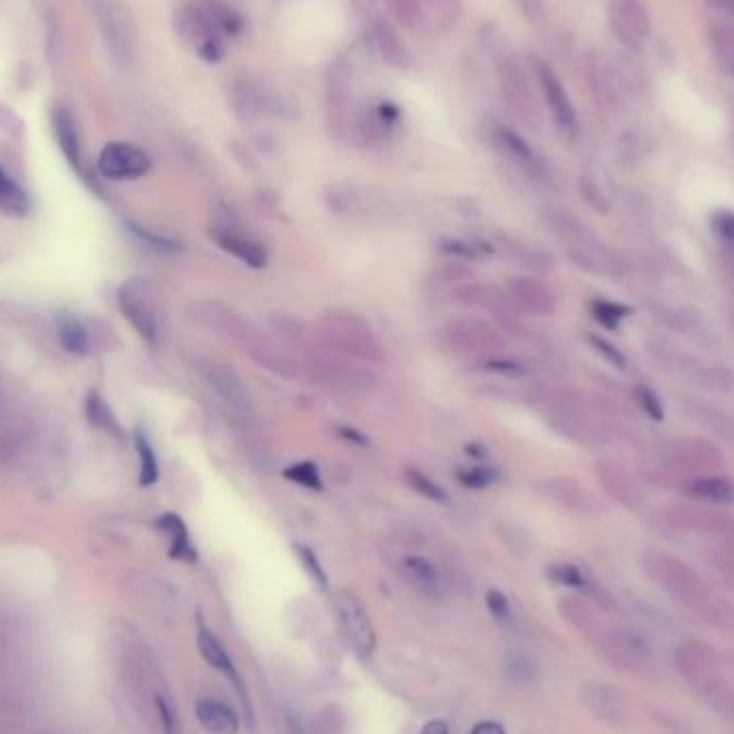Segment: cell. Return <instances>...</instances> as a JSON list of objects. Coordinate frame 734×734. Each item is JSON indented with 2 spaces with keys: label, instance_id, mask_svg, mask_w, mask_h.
Segmentation results:
<instances>
[{
  "label": "cell",
  "instance_id": "obj_31",
  "mask_svg": "<svg viewBox=\"0 0 734 734\" xmlns=\"http://www.w3.org/2000/svg\"><path fill=\"white\" fill-rule=\"evenodd\" d=\"M157 526L170 537V556L172 559L179 561H196V550L192 548V541H189V533L187 526L183 524V520L174 513H166L157 520Z\"/></svg>",
  "mask_w": 734,
  "mask_h": 734
},
{
  "label": "cell",
  "instance_id": "obj_14",
  "mask_svg": "<svg viewBox=\"0 0 734 734\" xmlns=\"http://www.w3.org/2000/svg\"><path fill=\"white\" fill-rule=\"evenodd\" d=\"M204 378H207L209 387L217 393V398L222 400L237 417H252L254 413V400L249 395V389L241 380V376L232 370V367L224 363L211 361L204 365Z\"/></svg>",
  "mask_w": 734,
  "mask_h": 734
},
{
  "label": "cell",
  "instance_id": "obj_9",
  "mask_svg": "<svg viewBox=\"0 0 734 734\" xmlns=\"http://www.w3.org/2000/svg\"><path fill=\"white\" fill-rule=\"evenodd\" d=\"M335 614L348 644L355 649L361 657H370L376 647V634L370 621V614L363 608L357 595L348 591H342L335 595Z\"/></svg>",
  "mask_w": 734,
  "mask_h": 734
},
{
  "label": "cell",
  "instance_id": "obj_13",
  "mask_svg": "<svg viewBox=\"0 0 734 734\" xmlns=\"http://www.w3.org/2000/svg\"><path fill=\"white\" fill-rule=\"evenodd\" d=\"M97 166L106 179L131 181L151 170V157L129 142H110L101 151Z\"/></svg>",
  "mask_w": 734,
  "mask_h": 734
},
{
  "label": "cell",
  "instance_id": "obj_8",
  "mask_svg": "<svg viewBox=\"0 0 734 734\" xmlns=\"http://www.w3.org/2000/svg\"><path fill=\"white\" fill-rule=\"evenodd\" d=\"M440 335H443L445 344L451 350L460 352V355H486V352L501 344L498 331L477 316H460L447 320Z\"/></svg>",
  "mask_w": 734,
  "mask_h": 734
},
{
  "label": "cell",
  "instance_id": "obj_29",
  "mask_svg": "<svg viewBox=\"0 0 734 734\" xmlns=\"http://www.w3.org/2000/svg\"><path fill=\"white\" fill-rule=\"evenodd\" d=\"M586 704H589V709L597 717L604 719V722L621 724L625 719V704L621 696L606 685H591L586 689Z\"/></svg>",
  "mask_w": 734,
  "mask_h": 734
},
{
  "label": "cell",
  "instance_id": "obj_54",
  "mask_svg": "<svg viewBox=\"0 0 734 734\" xmlns=\"http://www.w3.org/2000/svg\"><path fill=\"white\" fill-rule=\"evenodd\" d=\"M486 599H488V608H490L494 619H498V621H507L509 619L511 608H509L507 597L501 591H490Z\"/></svg>",
  "mask_w": 734,
  "mask_h": 734
},
{
  "label": "cell",
  "instance_id": "obj_47",
  "mask_svg": "<svg viewBox=\"0 0 734 734\" xmlns=\"http://www.w3.org/2000/svg\"><path fill=\"white\" fill-rule=\"evenodd\" d=\"M425 7L434 11L436 22L449 31V28L458 22L462 11V0H423Z\"/></svg>",
  "mask_w": 734,
  "mask_h": 734
},
{
  "label": "cell",
  "instance_id": "obj_15",
  "mask_svg": "<svg viewBox=\"0 0 734 734\" xmlns=\"http://www.w3.org/2000/svg\"><path fill=\"white\" fill-rule=\"evenodd\" d=\"M533 69L554 123L563 131H567V134H574L578 127V116L561 78L556 76L554 69L546 61H541V58H533Z\"/></svg>",
  "mask_w": 734,
  "mask_h": 734
},
{
  "label": "cell",
  "instance_id": "obj_43",
  "mask_svg": "<svg viewBox=\"0 0 734 734\" xmlns=\"http://www.w3.org/2000/svg\"><path fill=\"white\" fill-rule=\"evenodd\" d=\"M700 385L707 391L726 395L734 389V372L730 370V367H722V365L707 367V370L700 372Z\"/></svg>",
  "mask_w": 734,
  "mask_h": 734
},
{
  "label": "cell",
  "instance_id": "obj_46",
  "mask_svg": "<svg viewBox=\"0 0 734 734\" xmlns=\"http://www.w3.org/2000/svg\"><path fill=\"white\" fill-rule=\"evenodd\" d=\"M286 479L299 483V486L307 490H322V479L318 473V466L312 462H299L286 468Z\"/></svg>",
  "mask_w": 734,
  "mask_h": 734
},
{
  "label": "cell",
  "instance_id": "obj_11",
  "mask_svg": "<svg viewBox=\"0 0 734 734\" xmlns=\"http://www.w3.org/2000/svg\"><path fill=\"white\" fill-rule=\"evenodd\" d=\"M198 322L207 327L209 331L217 333L224 340L237 344L243 348V352L252 346L260 333L252 327V322L245 320L241 314H237L228 307L226 303H204L198 307Z\"/></svg>",
  "mask_w": 734,
  "mask_h": 734
},
{
  "label": "cell",
  "instance_id": "obj_56",
  "mask_svg": "<svg viewBox=\"0 0 734 734\" xmlns=\"http://www.w3.org/2000/svg\"><path fill=\"white\" fill-rule=\"evenodd\" d=\"M447 252H451V254H460V256H464V258H477L479 256V252H477V247L475 245H471V243H460V241H451V243H447Z\"/></svg>",
  "mask_w": 734,
  "mask_h": 734
},
{
  "label": "cell",
  "instance_id": "obj_24",
  "mask_svg": "<svg viewBox=\"0 0 734 734\" xmlns=\"http://www.w3.org/2000/svg\"><path fill=\"white\" fill-rule=\"evenodd\" d=\"M198 649H200V655L204 657V662H207L211 668H215L217 672H222L224 677L237 687V692L241 694L243 698V704H245V711L252 713V709H249V702H247V696H245V689H243V681L239 677L237 672V666H234V662L230 659L228 651L224 649V644L219 642V638L213 634V631L200 623L198 625Z\"/></svg>",
  "mask_w": 734,
  "mask_h": 734
},
{
  "label": "cell",
  "instance_id": "obj_50",
  "mask_svg": "<svg viewBox=\"0 0 734 734\" xmlns=\"http://www.w3.org/2000/svg\"><path fill=\"white\" fill-rule=\"evenodd\" d=\"M580 189H582L584 200L589 202L595 211L604 213V215L610 213V200L604 194V189H601L593 179H589V176H584L582 183H580Z\"/></svg>",
  "mask_w": 734,
  "mask_h": 734
},
{
  "label": "cell",
  "instance_id": "obj_18",
  "mask_svg": "<svg viewBox=\"0 0 734 734\" xmlns=\"http://www.w3.org/2000/svg\"><path fill=\"white\" fill-rule=\"evenodd\" d=\"M537 492L567 511L584 513V516H591V513L601 511L599 501L593 496V492L586 490L580 481L571 477L543 479L537 483Z\"/></svg>",
  "mask_w": 734,
  "mask_h": 734
},
{
  "label": "cell",
  "instance_id": "obj_34",
  "mask_svg": "<svg viewBox=\"0 0 734 734\" xmlns=\"http://www.w3.org/2000/svg\"><path fill=\"white\" fill-rule=\"evenodd\" d=\"M455 297H458V301L464 305L481 307V310H492V312H505L509 303H513L511 299L503 297L496 288L479 286V284L458 288L455 290Z\"/></svg>",
  "mask_w": 734,
  "mask_h": 734
},
{
  "label": "cell",
  "instance_id": "obj_53",
  "mask_svg": "<svg viewBox=\"0 0 734 734\" xmlns=\"http://www.w3.org/2000/svg\"><path fill=\"white\" fill-rule=\"evenodd\" d=\"M711 228L726 245L734 247V211H717L711 217Z\"/></svg>",
  "mask_w": 734,
  "mask_h": 734
},
{
  "label": "cell",
  "instance_id": "obj_33",
  "mask_svg": "<svg viewBox=\"0 0 734 734\" xmlns=\"http://www.w3.org/2000/svg\"><path fill=\"white\" fill-rule=\"evenodd\" d=\"M52 123L56 131V140L61 144L65 157L71 161L73 168H80V138L71 114L65 108H56L52 114Z\"/></svg>",
  "mask_w": 734,
  "mask_h": 734
},
{
  "label": "cell",
  "instance_id": "obj_19",
  "mask_svg": "<svg viewBox=\"0 0 734 734\" xmlns=\"http://www.w3.org/2000/svg\"><path fill=\"white\" fill-rule=\"evenodd\" d=\"M490 140L494 142L496 151L501 153L511 166H516L526 176L539 179V176L543 174L539 157L531 149V144H528L518 134V131H513L511 127H507L503 123H492L490 125Z\"/></svg>",
  "mask_w": 734,
  "mask_h": 734
},
{
  "label": "cell",
  "instance_id": "obj_22",
  "mask_svg": "<svg viewBox=\"0 0 734 734\" xmlns=\"http://www.w3.org/2000/svg\"><path fill=\"white\" fill-rule=\"evenodd\" d=\"M606 655L612 659L616 666L629 668V670H640L649 664L651 649L634 631L627 629H612L601 638Z\"/></svg>",
  "mask_w": 734,
  "mask_h": 734
},
{
  "label": "cell",
  "instance_id": "obj_35",
  "mask_svg": "<svg viewBox=\"0 0 734 734\" xmlns=\"http://www.w3.org/2000/svg\"><path fill=\"white\" fill-rule=\"evenodd\" d=\"M28 209H31V202H28L24 189L0 168V211L9 215H26Z\"/></svg>",
  "mask_w": 734,
  "mask_h": 734
},
{
  "label": "cell",
  "instance_id": "obj_1",
  "mask_svg": "<svg viewBox=\"0 0 734 734\" xmlns=\"http://www.w3.org/2000/svg\"><path fill=\"white\" fill-rule=\"evenodd\" d=\"M320 331L322 340L337 355H344L367 365H378L385 359V350L376 331L372 329L370 322L355 312L333 310L325 314L320 320Z\"/></svg>",
  "mask_w": 734,
  "mask_h": 734
},
{
  "label": "cell",
  "instance_id": "obj_38",
  "mask_svg": "<svg viewBox=\"0 0 734 734\" xmlns=\"http://www.w3.org/2000/svg\"><path fill=\"white\" fill-rule=\"evenodd\" d=\"M591 312H593V316H595V320L599 322V325L610 329V331L619 329L621 322L631 314V310L627 305L614 303V301H604V299L593 301Z\"/></svg>",
  "mask_w": 734,
  "mask_h": 734
},
{
  "label": "cell",
  "instance_id": "obj_49",
  "mask_svg": "<svg viewBox=\"0 0 734 734\" xmlns=\"http://www.w3.org/2000/svg\"><path fill=\"white\" fill-rule=\"evenodd\" d=\"M589 344L595 348L597 355L604 357L610 365L616 367V370H625V367H627V359H625L623 352L616 348L614 344H610L608 340H604V337L589 335Z\"/></svg>",
  "mask_w": 734,
  "mask_h": 734
},
{
  "label": "cell",
  "instance_id": "obj_27",
  "mask_svg": "<svg viewBox=\"0 0 734 734\" xmlns=\"http://www.w3.org/2000/svg\"><path fill=\"white\" fill-rule=\"evenodd\" d=\"M681 488L696 501L713 505H734V481L724 475H700L685 479Z\"/></svg>",
  "mask_w": 734,
  "mask_h": 734
},
{
  "label": "cell",
  "instance_id": "obj_48",
  "mask_svg": "<svg viewBox=\"0 0 734 734\" xmlns=\"http://www.w3.org/2000/svg\"><path fill=\"white\" fill-rule=\"evenodd\" d=\"M634 400L638 402V406H640V408L644 410V413H647L653 421H657V423H662V421H664V404H662V400L657 398V393H655L653 389L644 387V385H636V387H634Z\"/></svg>",
  "mask_w": 734,
  "mask_h": 734
},
{
  "label": "cell",
  "instance_id": "obj_5",
  "mask_svg": "<svg viewBox=\"0 0 734 734\" xmlns=\"http://www.w3.org/2000/svg\"><path fill=\"white\" fill-rule=\"evenodd\" d=\"M496 84H498V93H501L505 106L509 108V112L520 119L526 127L537 129L541 127V110H539V101L533 93L531 82H528L526 73L522 71V67L518 65V61H513L509 56H503L501 61L496 63Z\"/></svg>",
  "mask_w": 734,
  "mask_h": 734
},
{
  "label": "cell",
  "instance_id": "obj_52",
  "mask_svg": "<svg viewBox=\"0 0 734 734\" xmlns=\"http://www.w3.org/2000/svg\"><path fill=\"white\" fill-rule=\"evenodd\" d=\"M460 483H464L466 488H488L490 483L496 479V471L494 468H468V471H460L458 473Z\"/></svg>",
  "mask_w": 734,
  "mask_h": 734
},
{
  "label": "cell",
  "instance_id": "obj_51",
  "mask_svg": "<svg viewBox=\"0 0 734 734\" xmlns=\"http://www.w3.org/2000/svg\"><path fill=\"white\" fill-rule=\"evenodd\" d=\"M295 550H297L299 561L303 563V567H305L307 574H310V576H312V580H314L316 584H320L322 589H327V582H329V580H327L325 569H322L320 561L316 559V554H314L310 548H307V546H295Z\"/></svg>",
  "mask_w": 734,
  "mask_h": 734
},
{
  "label": "cell",
  "instance_id": "obj_57",
  "mask_svg": "<svg viewBox=\"0 0 734 734\" xmlns=\"http://www.w3.org/2000/svg\"><path fill=\"white\" fill-rule=\"evenodd\" d=\"M471 734H507L505 728L496 722H481L473 728Z\"/></svg>",
  "mask_w": 734,
  "mask_h": 734
},
{
  "label": "cell",
  "instance_id": "obj_26",
  "mask_svg": "<svg viewBox=\"0 0 734 734\" xmlns=\"http://www.w3.org/2000/svg\"><path fill=\"white\" fill-rule=\"evenodd\" d=\"M350 71L344 61H335L329 69L327 78V108H329V119L335 127H340L346 116H348V104H350Z\"/></svg>",
  "mask_w": 734,
  "mask_h": 734
},
{
  "label": "cell",
  "instance_id": "obj_39",
  "mask_svg": "<svg viewBox=\"0 0 734 734\" xmlns=\"http://www.w3.org/2000/svg\"><path fill=\"white\" fill-rule=\"evenodd\" d=\"M136 449L140 455V486L149 488L153 483H157L159 477V464L155 458V451L149 445V440L138 430L136 432Z\"/></svg>",
  "mask_w": 734,
  "mask_h": 734
},
{
  "label": "cell",
  "instance_id": "obj_3",
  "mask_svg": "<svg viewBox=\"0 0 734 734\" xmlns=\"http://www.w3.org/2000/svg\"><path fill=\"white\" fill-rule=\"evenodd\" d=\"M664 466L674 475H685V479L709 475L726 468L722 449L709 438H672L662 449Z\"/></svg>",
  "mask_w": 734,
  "mask_h": 734
},
{
  "label": "cell",
  "instance_id": "obj_41",
  "mask_svg": "<svg viewBox=\"0 0 734 734\" xmlns=\"http://www.w3.org/2000/svg\"><path fill=\"white\" fill-rule=\"evenodd\" d=\"M689 413H692V417L696 419V421H700V423H704V425H707V428H711L713 432H717V434H722V436H726V438H732V434H734V428H732V421L722 413V410H717V408H713V406H704V404H692V410H689Z\"/></svg>",
  "mask_w": 734,
  "mask_h": 734
},
{
  "label": "cell",
  "instance_id": "obj_4",
  "mask_svg": "<svg viewBox=\"0 0 734 734\" xmlns=\"http://www.w3.org/2000/svg\"><path fill=\"white\" fill-rule=\"evenodd\" d=\"M674 662L681 670L683 677L692 683L694 689H698L700 696L709 700V704L715 702V698L722 696L726 689H730L719 674V659L717 653L702 642H685L674 653Z\"/></svg>",
  "mask_w": 734,
  "mask_h": 734
},
{
  "label": "cell",
  "instance_id": "obj_12",
  "mask_svg": "<svg viewBox=\"0 0 734 734\" xmlns=\"http://www.w3.org/2000/svg\"><path fill=\"white\" fill-rule=\"evenodd\" d=\"M179 28L189 39V43L196 48V52L209 63L222 61L224 56V43L222 33L215 26V22L209 18V13L204 7H185L179 13Z\"/></svg>",
  "mask_w": 734,
  "mask_h": 734
},
{
  "label": "cell",
  "instance_id": "obj_37",
  "mask_svg": "<svg viewBox=\"0 0 734 734\" xmlns=\"http://www.w3.org/2000/svg\"><path fill=\"white\" fill-rule=\"evenodd\" d=\"M711 46L717 61L730 73H734V28L726 24L711 26Z\"/></svg>",
  "mask_w": 734,
  "mask_h": 734
},
{
  "label": "cell",
  "instance_id": "obj_25",
  "mask_svg": "<svg viewBox=\"0 0 734 734\" xmlns=\"http://www.w3.org/2000/svg\"><path fill=\"white\" fill-rule=\"evenodd\" d=\"M372 41L374 48L383 58L385 63H389L395 69H410L415 63L413 54H410L406 41L400 37L398 28H395L389 20L378 18L372 24Z\"/></svg>",
  "mask_w": 734,
  "mask_h": 734
},
{
  "label": "cell",
  "instance_id": "obj_45",
  "mask_svg": "<svg viewBox=\"0 0 734 734\" xmlns=\"http://www.w3.org/2000/svg\"><path fill=\"white\" fill-rule=\"evenodd\" d=\"M86 415H88V419H91V423L95 425V428L106 430V432H116V421H114L112 410L108 408L104 398H99L97 393L88 395Z\"/></svg>",
  "mask_w": 734,
  "mask_h": 734
},
{
  "label": "cell",
  "instance_id": "obj_28",
  "mask_svg": "<svg viewBox=\"0 0 734 734\" xmlns=\"http://www.w3.org/2000/svg\"><path fill=\"white\" fill-rule=\"evenodd\" d=\"M196 717L202 724V728L211 734H237L239 732V719L234 715L232 709L226 704L202 698L196 704Z\"/></svg>",
  "mask_w": 734,
  "mask_h": 734
},
{
  "label": "cell",
  "instance_id": "obj_23",
  "mask_svg": "<svg viewBox=\"0 0 734 734\" xmlns=\"http://www.w3.org/2000/svg\"><path fill=\"white\" fill-rule=\"evenodd\" d=\"M509 299L535 316H552L556 312L554 292L531 275L513 277L509 282Z\"/></svg>",
  "mask_w": 734,
  "mask_h": 734
},
{
  "label": "cell",
  "instance_id": "obj_20",
  "mask_svg": "<svg viewBox=\"0 0 734 734\" xmlns=\"http://www.w3.org/2000/svg\"><path fill=\"white\" fill-rule=\"evenodd\" d=\"M211 239L224 249V252L232 254L237 260L245 262L247 267L262 269L267 267L269 252L258 239L249 237L243 230L234 228L230 224H217L211 228Z\"/></svg>",
  "mask_w": 734,
  "mask_h": 734
},
{
  "label": "cell",
  "instance_id": "obj_16",
  "mask_svg": "<svg viewBox=\"0 0 734 734\" xmlns=\"http://www.w3.org/2000/svg\"><path fill=\"white\" fill-rule=\"evenodd\" d=\"M595 477L599 486L612 498L614 503L629 511H638L647 505V494L640 488V483L631 477L627 468L612 460H599L595 464Z\"/></svg>",
  "mask_w": 734,
  "mask_h": 734
},
{
  "label": "cell",
  "instance_id": "obj_32",
  "mask_svg": "<svg viewBox=\"0 0 734 734\" xmlns=\"http://www.w3.org/2000/svg\"><path fill=\"white\" fill-rule=\"evenodd\" d=\"M56 335L63 350L71 352V355L82 357L86 355L88 348H91V337H88L86 327L71 314H61L56 318Z\"/></svg>",
  "mask_w": 734,
  "mask_h": 734
},
{
  "label": "cell",
  "instance_id": "obj_21",
  "mask_svg": "<svg viewBox=\"0 0 734 734\" xmlns=\"http://www.w3.org/2000/svg\"><path fill=\"white\" fill-rule=\"evenodd\" d=\"M589 82L597 104L616 110L625 99L627 86L619 69L604 54H593L589 61Z\"/></svg>",
  "mask_w": 734,
  "mask_h": 734
},
{
  "label": "cell",
  "instance_id": "obj_55",
  "mask_svg": "<svg viewBox=\"0 0 734 734\" xmlns=\"http://www.w3.org/2000/svg\"><path fill=\"white\" fill-rule=\"evenodd\" d=\"M157 709H159V717H161V726H164V732L166 734H176V717L170 709L168 700L157 696Z\"/></svg>",
  "mask_w": 734,
  "mask_h": 734
},
{
  "label": "cell",
  "instance_id": "obj_7",
  "mask_svg": "<svg viewBox=\"0 0 734 734\" xmlns=\"http://www.w3.org/2000/svg\"><path fill=\"white\" fill-rule=\"evenodd\" d=\"M608 24L627 50L640 52L651 39V13L644 0H608Z\"/></svg>",
  "mask_w": 734,
  "mask_h": 734
},
{
  "label": "cell",
  "instance_id": "obj_59",
  "mask_svg": "<svg viewBox=\"0 0 734 734\" xmlns=\"http://www.w3.org/2000/svg\"><path fill=\"white\" fill-rule=\"evenodd\" d=\"M707 3H709V5H713V7H715V9H719V11L730 13V16L734 18V0H707Z\"/></svg>",
  "mask_w": 734,
  "mask_h": 734
},
{
  "label": "cell",
  "instance_id": "obj_40",
  "mask_svg": "<svg viewBox=\"0 0 734 734\" xmlns=\"http://www.w3.org/2000/svg\"><path fill=\"white\" fill-rule=\"evenodd\" d=\"M406 481H408V486L413 488L417 494H421L423 498H428V501H432V503L445 505L449 501L447 492L440 488L436 481H432L428 475L417 471V468H406Z\"/></svg>",
  "mask_w": 734,
  "mask_h": 734
},
{
  "label": "cell",
  "instance_id": "obj_30",
  "mask_svg": "<svg viewBox=\"0 0 734 734\" xmlns=\"http://www.w3.org/2000/svg\"><path fill=\"white\" fill-rule=\"evenodd\" d=\"M402 574L419 593L438 595L440 576L436 567L428 559H423V556H406L402 561Z\"/></svg>",
  "mask_w": 734,
  "mask_h": 734
},
{
  "label": "cell",
  "instance_id": "obj_36",
  "mask_svg": "<svg viewBox=\"0 0 734 734\" xmlns=\"http://www.w3.org/2000/svg\"><path fill=\"white\" fill-rule=\"evenodd\" d=\"M391 13L408 31H421L425 24L423 0H385Z\"/></svg>",
  "mask_w": 734,
  "mask_h": 734
},
{
  "label": "cell",
  "instance_id": "obj_2",
  "mask_svg": "<svg viewBox=\"0 0 734 734\" xmlns=\"http://www.w3.org/2000/svg\"><path fill=\"white\" fill-rule=\"evenodd\" d=\"M642 567L653 582L662 586L674 599L681 601L683 606L698 610L704 616L713 608L707 582L698 576V571L679 561L677 556L651 550L644 554Z\"/></svg>",
  "mask_w": 734,
  "mask_h": 734
},
{
  "label": "cell",
  "instance_id": "obj_6",
  "mask_svg": "<svg viewBox=\"0 0 734 734\" xmlns=\"http://www.w3.org/2000/svg\"><path fill=\"white\" fill-rule=\"evenodd\" d=\"M310 370L318 383L340 393H363L376 387L378 376L367 363L355 361L344 355L314 357Z\"/></svg>",
  "mask_w": 734,
  "mask_h": 734
},
{
  "label": "cell",
  "instance_id": "obj_42",
  "mask_svg": "<svg viewBox=\"0 0 734 734\" xmlns=\"http://www.w3.org/2000/svg\"><path fill=\"white\" fill-rule=\"evenodd\" d=\"M548 578L556 584L567 586V589H578V591H589L591 589V582L586 580V576L582 574V571L576 565H571V563L552 565L548 569Z\"/></svg>",
  "mask_w": 734,
  "mask_h": 734
},
{
  "label": "cell",
  "instance_id": "obj_58",
  "mask_svg": "<svg viewBox=\"0 0 734 734\" xmlns=\"http://www.w3.org/2000/svg\"><path fill=\"white\" fill-rule=\"evenodd\" d=\"M421 734H449V728L445 722H440V719H434V722L425 724L423 732Z\"/></svg>",
  "mask_w": 734,
  "mask_h": 734
},
{
  "label": "cell",
  "instance_id": "obj_17",
  "mask_svg": "<svg viewBox=\"0 0 734 734\" xmlns=\"http://www.w3.org/2000/svg\"><path fill=\"white\" fill-rule=\"evenodd\" d=\"M666 520L670 526L679 528V531L715 535V537H724L734 526V516H730L726 511L689 507V505H677L666 509Z\"/></svg>",
  "mask_w": 734,
  "mask_h": 734
},
{
  "label": "cell",
  "instance_id": "obj_44",
  "mask_svg": "<svg viewBox=\"0 0 734 734\" xmlns=\"http://www.w3.org/2000/svg\"><path fill=\"white\" fill-rule=\"evenodd\" d=\"M204 9H207L209 18L219 28V33L234 35L243 28V22H241V18L237 16V13H234L230 7H226L224 3H219V0H209V3L204 5Z\"/></svg>",
  "mask_w": 734,
  "mask_h": 734
},
{
  "label": "cell",
  "instance_id": "obj_10",
  "mask_svg": "<svg viewBox=\"0 0 734 734\" xmlns=\"http://www.w3.org/2000/svg\"><path fill=\"white\" fill-rule=\"evenodd\" d=\"M119 307L123 316L131 322V327L138 331V335L146 342H155L157 340V312L155 305L151 299V290L146 286V282L142 280H129L121 286L119 295Z\"/></svg>",
  "mask_w": 734,
  "mask_h": 734
}]
</instances>
